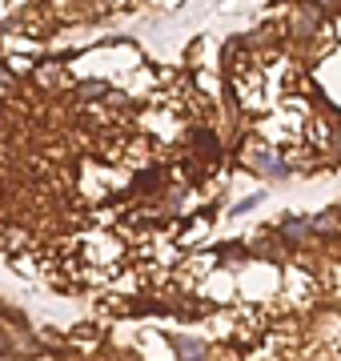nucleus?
I'll use <instances>...</instances> for the list:
<instances>
[{
  "mask_svg": "<svg viewBox=\"0 0 341 361\" xmlns=\"http://www.w3.org/2000/svg\"><path fill=\"white\" fill-rule=\"evenodd\" d=\"M229 85H233V101L241 113H261L265 104H269V85H265V68H257L249 61V65H241L229 73Z\"/></svg>",
  "mask_w": 341,
  "mask_h": 361,
  "instance_id": "obj_1",
  "label": "nucleus"
},
{
  "mask_svg": "<svg viewBox=\"0 0 341 361\" xmlns=\"http://www.w3.org/2000/svg\"><path fill=\"white\" fill-rule=\"evenodd\" d=\"M285 32L293 40H302V44H309V40H317V37H333V28L326 25V13H321L317 4H309V0H302V4L289 13Z\"/></svg>",
  "mask_w": 341,
  "mask_h": 361,
  "instance_id": "obj_2",
  "label": "nucleus"
},
{
  "mask_svg": "<svg viewBox=\"0 0 341 361\" xmlns=\"http://www.w3.org/2000/svg\"><path fill=\"white\" fill-rule=\"evenodd\" d=\"M245 165L257 169V173H273V177H285L289 173L285 157H277V149L265 141H245Z\"/></svg>",
  "mask_w": 341,
  "mask_h": 361,
  "instance_id": "obj_3",
  "label": "nucleus"
},
{
  "mask_svg": "<svg viewBox=\"0 0 341 361\" xmlns=\"http://www.w3.org/2000/svg\"><path fill=\"white\" fill-rule=\"evenodd\" d=\"M37 85L40 89H49V92H56V89H68L73 77H68V68L61 65V61H44V65L37 68Z\"/></svg>",
  "mask_w": 341,
  "mask_h": 361,
  "instance_id": "obj_4",
  "label": "nucleus"
},
{
  "mask_svg": "<svg viewBox=\"0 0 341 361\" xmlns=\"http://www.w3.org/2000/svg\"><path fill=\"white\" fill-rule=\"evenodd\" d=\"M173 349H177V357L181 361H205L209 357V345L197 341V337H181V341H173Z\"/></svg>",
  "mask_w": 341,
  "mask_h": 361,
  "instance_id": "obj_5",
  "label": "nucleus"
},
{
  "mask_svg": "<svg viewBox=\"0 0 341 361\" xmlns=\"http://www.w3.org/2000/svg\"><path fill=\"white\" fill-rule=\"evenodd\" d=\"M105 92H108L105 80H80V85H77L80 101H105Z\"/></svg>",
  "mask_w": 341,
  "mask_h": 361,
  "instance_id": "obj_6",
  "label": "nucleus"
},
{
  "mask_svg": "<svg viewBox=\"0 0 341 361\" xmlns=\"http://www.w3.org/2000/svg\"><path fill=\"white\" fill-rule=\"evenodd\" d=\"M309 229L314 233H337L341 229V213H321V217L309 221Z\"/></svg>",
  "mask_w": 341,
  "mask_h": 361,
  "instance_id": "obj_7",
  "label": "nucleus"
},
{
  "mask_svg": "<svg viewBox=\"0 0 341 361\" xmlns=\"http://www.w3.org/2000/svg\"><path fill=\"white\" fill-rule=\"evenodd\" d=\"M309 4H317L321 13H329V8H341V0H309Z\"/></svg>",
  "mask_w": 341,
  "mask_h": 361,
  "instance_id": "obj_8",
  "label": "nucleus"
},
{
  "mask_svg": "<svg viewBox=\"0 0 341 361\" xmlns=\"http://www.w3.org/2000/svg\"><path fill=\"white\" fill-rule=\"evenodd\" d=\"M153 4H161V8H169V13H173V8H181L185 0H153Z\"/></svg>",
  "mask_w": 341,
  "mask_h": 361,
  "instance_id": "obj_9",
  "label": "nucleus"
},
{
  "mask_svg": "<svg viewBox=\"0 0 341 361\" xmlns=\"http://www.w3.org/2000/svg\"><path fill=\"white\" fill-rule=\"evenodd\" d=\"M0 80H8V73H4V68H0Z\"/></svg>",
  "mask_w": 341,
  "mask_h": 361,
  "instance_id": "obj_10",
  "label": "nucleus"
}]
</instances>
